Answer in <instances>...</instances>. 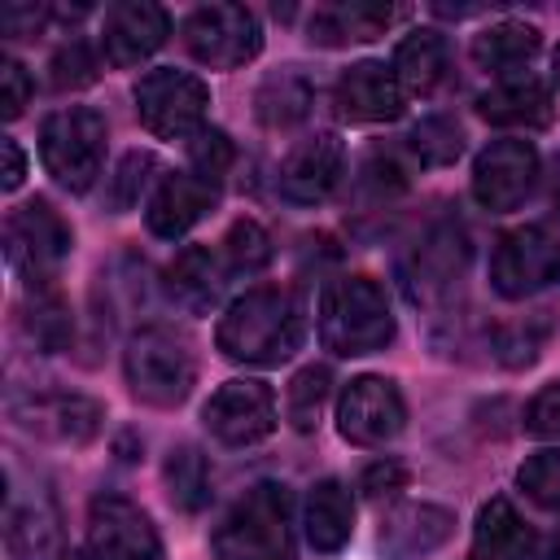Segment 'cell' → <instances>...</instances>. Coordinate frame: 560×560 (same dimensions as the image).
I'll list each match as a JSON object with an SVG mask.
<instances>
[{"mask_svg":"<svg viewBox=\"0 0 560 560\" xmlns=\"http://www.w3.org/2000/svg\"><path fill=\"white\" fill-rule=\"evenodd\" d=\"M306 337V315L293 289L284 284H254L245 289L214 328V346L232 363H254V368H276L284 363Z\"/></svg>","mask_w":560,"mask_h":560,"instance_id":"cell-1","label":"cell"},{"mask_svg":"<svg viewBox=\"0 0 560 560\" xmlns=\"http://www.w3.org/2000/svg\"><path fill=\"white\" fill-rule=\"evenodd\" d=\"M210 560H293V503L276 481L249 486L210 534Z\"/></svg>","mask_w":560,"mask_h":560,"instance_id":"cell-2","label":"cell"},{"mask_svg":"<svg viewBox=\"0 0 560 560\" xmlns=\"http://www.w3.org/2000/svg\"><path fill=\"white\" fill-rule=\"evenodd\" d=\"M319 341L332 354H372L394 341V311L372 276H341L319 298Z\"/></svg>","mask_w":560,"mask_h":560,"instance_id":"cell-3","label":"cell"},{"mask_svg":"<svg viewBox=\"0 0 560 560\" xmlns=\"http://www.w3.org/2000/svg\"><path fill=\"white\" fill-rule=\"evenodd\" d=\"M127 385L149 407H179L197 385V354L192 341L166 324L136 328L122 350Z\"/></svg>","mask_w":560,"mask_h":560,"instance_id":"cell-4","label":"cell"},{"mask_svg":"<svg viewBox=\"0 0 560 560\" xmlns=\"http://www.w3.org/2000/svg\"><path fill=\"white\" fill-rule=\"evenodd\" d=\"M105 118L88 105H70L44 118L39 127V158L48 175L66 192H88L105 162Z\"/></svg>","mask_w":560,"mask_h":560,"instance_id":"cell-5","label":"cell"},{"mask_svg":"<svg viewBox=\"0 0 560 560\" xmlns=\"http://www.w3.org/2000/svg\"><path fill=\"white\" fill-rule=\"evenodd\" d=\"M70 245H74L70 223H66L44 197L18 206V210L4 219V254H9L13 271H18L35 293H39V289H52L61 262L70 258Z\"/></svg>","mask_w":560,"mask_h":560,"instance_id":"cell-6","label":"cell"},{"mask_svg":"<svg viewBox=\"0 0 560 560\" xmlns=\"http://www.w3.org/2000/svg\"><path fill=\"white\" fill-rule=\"evenodd\" d=\"M206 109H210V88L188 74V70H149L136 83V114L158 140H192L206 131Z\"/></svg>","mask_w":560,"mask_h":560,"instance_id":"cell-7","label":"cell"},{"mask_svg":"<svg viewBox=\"0 0 560 560\" xmlns=\"http://www.w3.org/2000/svg\"><path fill=\"white\" fill-rule=\"evenodd\" d=\"M179 35L192 61L210 70H236L262 48V26L245 4H201L184 18Z\"/></svg>","mask_w":560,"mask_h":560,"instance_id":"cell-8","label":"cell"},{"mask_svg":"<svg viewBox=\"0 0 560 560\" xmlns=\"http://www.w3.org/2000/svg\"><path fill=\"white\" fill-rule=\"evenodd\" d=\"M560 280V241L542 228H512L494 241L490 254V284L503 298H529Z\"/></svg>","mask_w":560,"mask_h":560,"instance_id":"cell-9","label":"cell"},{"mask_svg":"<svg viewBox=\"0 0 560 560\" xmlns=\"http://www.w3.org/2000/svg\"><path fill=\"white\" fill-rule=\"evenodd\" d=\"M92 560H162V538L144 508L122 494H96L88 508V547Z\"/></svg>","mask_w":560,"mask_h":560,"instance_id":"cell-10","label":"cell"},{"mask_svg":"<svg viewBox=\"0 0 560 560\" xmlns=\"http://www.w3.org/2000/svg\"><path fill=\"white\" fill-rule=\"evenodd\" d=\"M407 402L389 376H354L337 398V429L354 446H385L402 433Z\"/></svg>","mask_w":560,"mask_h":560,"instance_id":"cell-11","label":"cell"},{"mask_svg":"<svg viewBox=\"0 0 560 560\" xmlns=\"http://www.w3.org/2000/svg\"><path fill=\"white\" fill-rule=\"evenodd\" d=\"M538 179V149L521 136H503L486 144L472 162V197L490 214L516 210Z\"/></svg>","mask_w":560,"mask_h":560,"instance_id":"cell-12","label":"cell"},{"mask_svg":"<svg viewBox=\"0 0 560 560\" xmlns=\"http://www.w3.org/2000/svg\"><path fill=\"white\" fill-rule=\"evenodd\" d=\"M201 420L210 438L223 446L262 442L276 429V394L262 381H228L210 394V402L201 407Z\"/></svg>","mask_w":560,"mask_h":560,"instance_id":"cell-13","label":"cell"},{"mask_svg":"<svg viewBox=\"0 0 560 560\" xmlns=\"http://www.w3.org/2000/svg\"><path fill=\"white\" fill-rule=\"evenodd\" d=\"M171 35V18L162 4L153 0H122L105 9V26H101V52L109 66H140L144 57H153Z\"/></svg>","mask_w":560,"mask_h":560,"instance_id":"cell-14","label":"cell"},{"mask_svg":"<svg viewBox=\"0 0 560 560\" xmlns=\"http://www.w3.org/2000/svg\"><path fill=\"white\" fill-rule=\"evenodd\" d=\"M219 206V184L197 175V171H175L158 184V192L149 197L144 223L153 236L162 241H179L192 223H201L210 210Z\"/></svg>","mask_w":560,"mask_h":560,"instance_id":"cell-15","label":"cell"},{"mask_svg":"<svg viewBox=\"0 0 560 560\" xmlns=\"http://www.w3.org/2000/svg\"><path fill=\"white\" fill-rule=\"evenodd\" d=\"M341 162H346V149L332 131H319V136H306L302 144L289 149V158L280 162V197L293 201V206H315L332 192L337 175H341Z\"/></svg>","mask_w":560,"mask_h":560,"instance_id":"cell-16","label":"cell"},{"mask_svg":"<svg viewBox=\"0 0 560 560\" xmlns=\"http://www.w3.org/2000/svg\"><path fill=\"white\" fill-rule=\"evenodd\" d=\"M407 105V92L385 61H359L337 79V109L350 122H389Z\"/></svg>","mask_w":560,"mask_h":560,"instance_id":"cell-17","label":"cell"},{"mask_svg":"<svg viewBox=\"0 0 560 560\" xmlns=\"http://www.w3.org/2000/svg\"><path fill=\"white\" fill-rule=\"evenodd\" d=\"M455 529L451 508L438 503H402L381 525V556L385 560H424L438 551Z\"/></svg>","mask_w":560,"mask_h":560,"instance_id":"cell-18","label":"cell"},{"mask_svg":"<svg viewBox=\"0 0 560 560\" xmlns=\"http://www.w3.org/2000/svg\"><path fill=\"white\" fill-rule=\"evenodd\" d=\"M464 262H468V241H464V232L459 228H451V223H442V228H433L420 245H416V254H411V298H424V302H433V298H442L459 276H464Z\"/></svg>","mask_w":560,"mask_h":560,"instance_id":"cell-19","label":"cell"},{"mask_svg":"<svg viewBox=\"0 0 560 560\" xmlns=\"http://www.w3.org/2000/svg\"><path fill=\"white\" fill-rule=\"evenodd\" d=\"M13 416L26 429H39V433H48L57 442H74V446L92 442L101 420H105L101 402H92L83 394H39L26 407H13Z\"/></svg>","mask_w":560,"mask_h":560,"instance_id":"cell-20","label":"cell"},{"mask_svg":"<svg viewBox=\"0 0 560 560\" xmlns=\"http://www.w3.org/2000/svg\"><path fill=\"white\" fill-rule=\"evenodd\" d=\"M477 114L494 127H516V131L547 127L551 122V92L534 74H516V79H503L490 92H481Z\"/></svg>","mask_w":560,"mask_h":560,"instance_id":"cell-21","label":"cell"},{"mask_svg":"<svg viewBox=\"0 0 560 560\" xmlns=\"http://www.w3.org/2000/svg\"><path fill=\"white\" fill-rule=\"evenodd\" d=\"M398 18V9L389 4H368V0H341V4H319L306 22L311 44H363L389 31V22Z\"/></svg>","mask_w":560,"mask_h":560,"instance_id":"cell-22","label":"cell"},{"mask_svg":"<svg viewBox=\"0 0 560 560\" xmlns=\"http://www.w3.org/2000/svg\"><path fill=\"white\" fill-rule=\"evenodd\" d=\"M306 542L324 556L341 551L350 542V529H354V499H350V486L337 481V477H324L311 486L306 494Z\"/></svg>","mask_w":560,"mask_h":560,"instance_id":"cell-23","label":"cell"},{"mask_svg":"<svg viewBox=\"0 0 560 560\" xmlns=\"http://www.w3.org/2000/svg\"><path fill=\"white\" fill-rule=\"evenodd\" d=\"M223 271H228V267H223L206 245H188V249H179L175 262L166 267V289H171V298H175L184 311L206 315V311L219 302V293H223Z\"/></svg>","mask_w":560,"mask_h":560,"instance_id":"cell-24","label":"cell"},{"mask_svg":"<svg viewBox=\"0 0 560 560\" xmlns=\"http://www.w3.org/2000/svg\"><path fill=\"white\" fill-rule=\"evenodd\" d=\"M529 556V525L521 512L499 494L477 512L468 560H525Z\"/></svg>","mask_w":560,"mask_h":560,"instance_id":"cell-25","label":"cell"},{"mask_svg":"<svg viewBox=\"0 0 560 560\" xmlns=\"http://www.w3.org/2000/svg\"><path fill=\"white\" fill-rule=\"evenodd\" d=\"M538 48H542L538 26H529V22H494V26H486V31L472 35V48L468 52H472V61L481 70H494V74H512L516 79V70H525L538 57Z\"/></svg>","mask_w":560,"mask_h":560,"instance_id":"cell-26","label":"cell"},{"mask_svg":"<svg viewBox=\"0 0 560 560\" xmlns=\"http://www.w3.org/2000/svg\"><path fill=\"white\" fill-rule=\"evenodd\" d=\"M394 74L402 83V92L411 96H429L442 79H446V39L442 31H411L398 48H394Z\"/></svg>","mask_w":560,"mask_h":560,"instance_id":"cell-27","label":"cell"},{"mask_svg":"<svg viewBox=\"0 0 560 560\" xmlns=\"http://www.w3.org/2000/svg\"><path fill=\"white\" fill-rule=\"evenodd\" d=\"M254 105H258V118L280 131V127H293V122H302V118L311 114L315 88H311V79H306L298 66H280V70H271V74L258 83Z\"/></svg>","mask_w":560,"mask_h":560,"instance_id":"cell-28","label":"cell"},{"mask_svg":"<svg viewBox=\"0 0 560 560\" xmlns=\"http://www.w3.org/2000/svg\"><path fill=\"white\" fill-rule=\"evenodd\" d=\"M162 477H166V494H171V503L179 512H201L206 508V499H210V464H206V455L197 446H175L166 455Z\"/></svg>","mask_w":560,"mask_h":560,"instance_id":"cell-29","label":"cell"},{"mask_svg":"<svg viewBox=\"0 0 560 560\" xmlns=\"http://www.w3.org/2000/svg\"><path fill=\"white\" fill-rule=\"evenodd\" d=\"M9 551L18 560H57L61 542H57V521L44 508H18L9 512Z\"/></svg>","mask_w":560,"mask_h":560,"instance_id":"cell-30","label":"cell"},{"mask_svg":"<svg viewBox=\"0 0 560 560\" xmlns=\"http://www.w3.org/2000/svg\"><path fill=\"white\" fill-rule=\"evenodd\" d=\"M328 385H332V376H328V368H302L293 381H289V394H284V416H289V424L298 429V433H311L315 424H319V411H324V402H328Z\"/></svg>","mask_w":560,"mask_h":560,"instance_id":"cell-31","label":"cell"},{"mask_svg":"<svg viewBox=\"0 0 560 560\" xmlns=\"http://www.w3.org/2000/svg\"><path fill=\"white\" fill-rule=\"evenodd\" d=\"M271 262V236L254 219H236L223 236V267L232 276H254Z\"/></svg>","mask_w":560,"mask_h":560,"instance_id":"cell-32","label":"cell"},{"mask_svg":"<svg viewBox=\"0 0 560 560\" xmlns=\"http://www.w3.org/2000/svg\"><path fill=\"white\" fill-rule=\"evenodd\" d=\"M407 144H411V153H416L424 166H451V162L459 158V149H464V131H459L455 118L433 114V118H420V122L411 127Z\"/></svg>","mask_w":560,"mask_h":560,"instance_id":"cell-33","label":"cell"},{"mask_svg":"<svg viewBox=\"0 0 560 560\" xmlns=\"http://www.w3.org/2000/svg\"><path fill=\"white\" fill-rule=\"evenodd\" d=\"M22 324H26V337H31L39 350H61V346L70 341V332H74L70 311H66V302H61L52 289H39V293H35V311H31Z\"/></svg>","mask_w":560,"mask_h":560,"instance_id":"cell-34","label":"cell"},{"mask_svg":"<svg viewBox=\"0 0 560 560\" xmlns=\"http://www.w3.org/2000/svg\"><path fill=\"white\" fill-rule=\"evenodd\" d=\"M158 171V162H153V153H127L118 166H114V175L105 179V206L114 210V214H127L136 201H140V192H144V184H149V175Z\"/></svg>","mask_w":560,"mask_h":560,"instance_id":"cell-35","label":"cell"},{"mask_svg":"<svg viewBox=\"0 0 560 560\" xmlns=\"http://www.w3.org/2000/svg\"><path fill=\"white\" fill-rule=\"evenodd\" d=\"M516 486L538 503V508H560V446L534 451L516 468Z\"/></svg>","mask_w":560,"mask_h":560,"instance_id":"cell-36","label":"cell"},{"mask_svg":"<svg viewBox=\"0 0 560 560\" xmlns=\"http://www.w3.org/2000/svg\"><path fill=\"white\" fill-rule=\"evenodd\" d=\"M48 70H52L48 79H52V88H57V92L88 88V83L96 79V52H92L83 39H70V44H61V48L52 52Z\"/></svg>","mask_w":560,"mask_h":560,"instance_id":"cell-37","label":"cell"},{"mask_svg":"<svg viewBox=\"0 0 560 560\" xmlns=\"http://www.w3.org/2000/svg\"><path fill=\"white\" fill-rule=\"evenodd\" d=\"M188 158H192V171L197 175H206V179H223L228 175V166H232V140L223 136V131H197L192 140H188Z\"/></svg>","mask_w":560,"mask_h":560,"instance_id":"cell-38","label":"cell"},{"mask_svg":"<svg viewBox=\"0 0 560 560\" xmlns=\"http://www.w3.org/2000/svg\"><path fill=\"white\" fill-rule=\"evenodd\" d=\"M547 337V319H525L508 332H499V359L508 368H521V363H534L538 359V346Z\"/></svg>","mask_w":560,"mask_h":560,"instance_id":"cell-39","label":"cell"},{"mask_svg":"<svg viewBox=\"0 0 560 560\" xmlns=\"http://www.w3.org/2000/svg\"><path fill=\"white\" fill-rule=\"evenodd\" d=\"M525 433L560 442V381L542 385V389L529 398V407H525Z\"/></svg>","mask_w":560,"mask_h":560,"instance_id":"cell-40","label":"cell"},{"mask_svg":"<svg viewBox=\"0 0 560 560\" xmlns=\"http://www.w3.org/2000/svg\"><path fill=\"white\" fill-rule=\"evenodd\" d=\"M31 92H35V83H31L26 66L13 61V57H4L0 61V114L4 118H18L26 109V101H31Z\"/></svg>","mask_w":560,"mask_h":560,"instance_id":"cell-41","label":"cell"},{"mask_svg":"<svg viewBox=\"0 0 560 560\" xmlns=\"http://www.w3.org/2000/svg\"><path fill=\"white\" fill-rule=\"evenodd\" d=\"M407 486V468L398 464V459H376V464H368L363 468V477H359V490L368 494V499H385V494H398Z\"/></svg>","mask_w":560,"mask_h":560,"instance_id":"cell-42","label":"cell"},{"mask_svg":"<svg viewBox=\"0 0 560 560\" xmlns=\"http://www.w3.org/2000/svg\"><path fill=\"white\" fill-rule=\"evenodd\" d=\"M0 153H4V171H0V184H4V188H18V184H22V175H26V158H22L18 140H13V136H4V140H0Z\"/></svg>","mask_w":560,"mask_h":560,"instance_id":"cell-43","label":"cell"},{"mask_svg":"<svg viewBox=\"0 0 560 560\" xmlns=\"http://www.w3.org/2000/svg\"><path fill=\"white\" fill-rule=\"evenodd\" d=\"M44 22V9H22V4H9L4 13H0V26H4V35H22V26H39Z\"/></svg>","mask_w":560,"mask_h":560,"instance_id":"cell-44","label":"cell"},{"mask_svg":"<svg viewBox=\"0 0 560 560\" xmlns=\"http://www.w3.org/2000/svg\"><path fill=\"white\" fill-rule=\"evenodd\" d=\"M547 560H560V529L551 534V547H547Z\"/></svg>","mask_w":560,"mask_h":560,"instance_id":"cell-45","label":"cell"},{"mask_svg":"<svg viewBox=\"0 0 560 560\" xmlns=\"http://www.w3.org/2000/svg\"><path fill=\"white\" fill-rule=\"evenodd\" d=\"M57 560H92V556H88V551H61Z\"/></svg>","mask_w":560,"mask_h":560,"instance_id":"cell-46","label":"cell"},{"mask_svg":"<svg viewBox=\"0 0 560 560\" xmlns=\"http://www.w3.org/2000/svg\"><path fill=\"white\" fill-rule=\"evenodd\" d=\"M551 70H556V83H560V44H556V52H551Z\"/></svg>","mask_w":560,"mask_h":560,"instance_id":"cell-47","label":"cell"}]
</instances>
